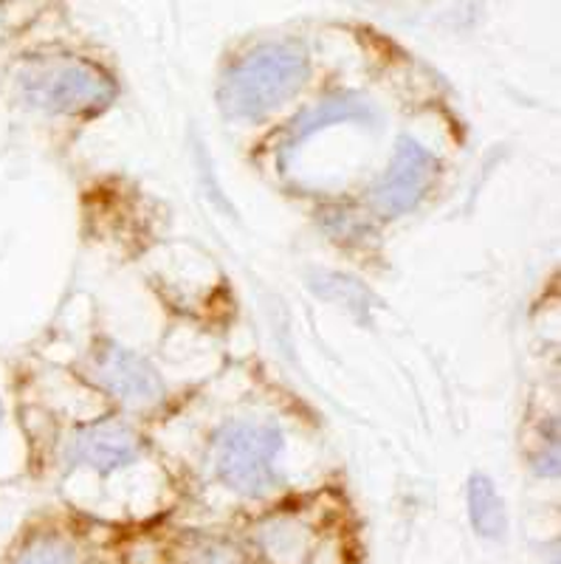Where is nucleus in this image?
Segmentation results:
<instances>
[{"mask_svg":"<svg viewBox=\"0 0 561 564\" xmlns=\"http://www.w3.org/2000/svg\"><path fill=\"white\" fill-rule=\"evenodd\" d=\"M308 68V52L294 40L257 45L226 68L217 88L220 108L229 119L257 122L294 97L305 85Z\"/></svg>","mask_w":561,"mask_h":564,"instance_id":"1","label":"nucleus"},{"mask_svg":"<svg viewBox=\"0 0 561 564\" xmlns=\"http://www.w3.org/2000/svg\"><path fill=\"white\" fill-rule=\"evenodd\" d=\"M14 90L26 108L54 116L99 113L116 99L114 79L83 59H32L14 74Z\"/></svg>","mask_w":561,"mask_h":564,"instance_id":"2","label":"nucleus"},{"mask_svg":"<svg viewBox=\"0 0 561 564\" xmlns=\"http://www.w3.org/2000/svg\"><path fill=\"white\" fill-rule=\"evenodd\" d=\"M280 449L282 435L274 423L235 421L215 437V471L231 491L262 497L277 486Z\"/></svg>","mask_w":561,"mask_h":564,"instance_id":"3","label":"nucleus"},{"mask_svg":"<svg viewBox=\"0 0 561 564\" xmlns=\"http://www.w3.org/2000/svg\"><path fill=\"white\" fill-rule=\"evenodd\" d=\"M88 376L99 390L128 406H150L164 398V381L155 367L116 341H105L90 352Z\"/></svg>","mask_w":561,"mask_h":564,"instance_id":"4","label":"nucleus"},{"mask_svg":"<svg viewBox=\"0 0 561 564\" xmlns=\"http://www.w3.org/2000/svg\"><path fill=\"white\" fill-rule=\"evenodd\" d=\"M434 170H438V161H434V155L427 148H421L409 135L398 139L387 173L373 186V209L384 215V218H398V215L412 212L414 206L427 198Z\"/></svg>","mask_w":561,"mask_h":564,"instance_id":"5","label":"nucleus"},{"mask_svg":"<svg viewBox=\"0 0 561 564\" xmlns=\"http://www.w3.org/2000/svg\"><path fill=\"white\" fill-rule=\"evenodd\" d=\"M139 457V435L121 421H99L71 432L63 446L65 466H88L99 475L128 466Z\"/></svg>","mask_w":561,"mask_h":564,"instance_id":"6","label":"nucleus"},{"mask_svg":"<svg viewBox=\"0 0 561 564\" xmlns=\"http://www.w3.org/2000/svg\"><path fill=\"white\" fill-rule=\"evenodd\" d=\"M376 124L378 110L370 99L358 97V94H338V97H327L325 102L313 105L305 113L296 116L291 128H288L285 141H282V159L294 153L302 141L311 139L316 130H325L327 124Z\"/></svg>","mask_w":561,"mask_h":564,"instance_id":"7","label":"nucleus"},{"mask_svg":"<svg viewBox=\"0 0 561 564\" xmlns=\"http://www.w3.org/2000/svg\"><path fill=\"white\" fill-rule=\"evenodd\" d=\"M468 517H472L474 531L485 539H503L508 531L503 500L485 475H474L468 480Z\"/></svg>","mask_w":561,"mask_h":564,"instance_id":"8","label":"nucleus"},{"mask_svg":"<svg viewBox=\"0 0 561 564\" xmlns=\"http://www.w3.org/2000/svg\"><path fill=\"white\" fill-rule=\"evenodd\" d=\"M14 564H77V553L65 539L54 536V533H43V536H34L18 553Z\"/></svg>","mask_w":561,"mask_h":564,"instance_id":"9","label":"nucleus"},{"mask_svg":"<svg viewBox=\"0 0 561 564\" xmlns=\"http://www.w3.org/2000/svg\"><path fill=\"white\" fill-rule=\"evenodd\" d=\"M181 564H242L237 547L209 536H190L181 547Z\"/></svg>","mask_w":561,"mask_h":564,"instance_id":"10","label":"nucleus"},{"mask_svg":"<svg viewBox=\"0 0 561 564\" xmlns=\"http://www.w3.org/2000/svg\"><path fill=\"white\" fill-rule=\"evenodd\" d=\"M260 542L266 547L268 556H294V553H305V531L296 522L277 520L271 525L262 528Z\"/></svg>","mask_w":561,"mask_h":564,"instance_id":"11","label":"nucleus"},{"mask_svg":"<svg viewBox=\"0 0 561 564\" xmlns=\"http://www.w3.org/2000/svg\"><path fill=\"white\" fill-rule=\"evenodd\" d=\"M320 280L322 285H316V291H322L327 300L345 302L347 308H353V305H364V300H367V291H364L356 280H350V276L322 274Z\"/></svg>","mask_w":561,"mask_h":564,"instance_id":"12","label":"nucleus"},{"mask_svg":"<svg viewBox=\"0 0 561 564\" xmlns=\"http://www.w3.org/2000/svg\"><path fill=\"white\" fill-rule=\"evenodd\" d=\"M533 468L539 477L559 475V430H553V435L548 437V449L542 446V452L533 457Z\"/></svg>","mask_w":561,"mask_h":564,"instance_id":"13","label":"nucleus"},{"mask_svg":"<svg viewBox=\"0 0 561 564\" xmlns=\"http://www.w3.org/2000/svg\"><path fill=\"white\" fill-rule=\"evenodd\" d=\"M0 415H3V404H0Z\"/></svg>","mask_w":561,"mask_h":564,"instance_id":"14","label":"nucleus"}]
</instances>
